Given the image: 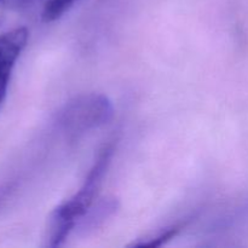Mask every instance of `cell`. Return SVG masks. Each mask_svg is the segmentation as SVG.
<instances>
[{
  "mask_svg": "<svg viewBox=\"0 0 248 248\" xmlns=\"http://www.w3.org/2000/svg\"><path fill=\"white\" fill-rule=\"evenodd\" d=\"M113 155L114 144L110 143L101 150L78 193L53 211L50 222L48 246H62L68 235L75 228L78 220L81 219L87 211L92 207V203L96 200L97 193L101 188Z\"/></svg>",
  "mask_w": 248,
  "mask_h": 248,
  "instance_id": "obj_1",
  "label": "cell"
},
{
  "mask_svg": "<svg viewBox=\"0 0 248 248\" xmlns=\"http://www.w3.org/2000/svg\"><path fill=\"white\" fill-rule=\"evenodd\" d=\"M114 115L109 98L101 93H85L68 101L56 115V127L69 138L106 125Z\"/></svg>",
  "mask_w": 248,
  "mask_h": 248,
  "instance_id": "obj_2",
  "label": "cell"
},
{
  "mask_svg": "<svg viewBox=\"0 0 248 248\" xmlns=\"http://www.w3.org/2000/svg\"><path fill=\"white\" fill-rule=\"evenodd\" d=\"M27 28H16L0 35V104L6 96L12 69L28 41Z\"/></svg>",
  "mask_w": 248,
  "mask_h": 248,
  "instance_id": "obj_3",
  "label": "cell"
},
{
  "mask_svg": "<svg viewBox=\"0 0 248 248\" xmlns=\"http://www.w3.org/2000/svg\"><path fill=\"white\" fill-rule=\"evenodd\" d=\"M115 210V200H113V199H111V200H109V199L103 200L96 208H94V210H92L90 213L86 212V215L84 216V217H86V219L82 222V229L86 230V228H92V229H94L97 225L101 224V223L103 222L107 217H109Z\"/></svg>",
  "mask_w": 248,
  "mask_h": 248,
  "instance_id": "obj_4",
  "label": "cell"
},
{
  "mask_svg": "<svg viewBox=\"0 0 248 248\" xmlns=\"http://www.w3.org/2000/svg\"><path fill=\"white\" fill-rule=\"evenodd\" d=\"M77 0H47L43 7V21L52 22L60 18L65 11L74 5Z\"/></svg>",
  "mask_w": 248,
  "mask_h": 248,
  "instance_id": "obj_5",
  "label": "cell"
},
{
  "mask_svg": "<svg viewBox=\"0 0 248 248\" xmlns=\"http://www.w3.org/2000/svg\"><path fill=\"white\" fill-rule=\"evenodd\" d=\"M184 227V224H179V225H174V227L169 228V229L164 230L162 232L157 234L156 236L150 237L148 239L147 241H142V242H137V244H133V246L136 247H160L162 246L164 244H166L167 241H170L171 239H173L179 232H181L182 228Z\"/></svg>",
  "mask_w": 248,
  "mask_h": 248,
  "instance_id": "obj_6",
  "label": "cell"
},
{
  "mask_svg": "<svg viewBox=\"0 0 248 248\" xmlns=\"http://www.w3.org/2000/svg\"><path fill=\"white\" fill-rule=\"evenodd\" d=\"M46 1L47 0H0V5L10 7V9L22 10L29 9V7L34 6V5L39 4V2H44V5H45Z\"/></svg>",
  "mask_w": 248,
  "mask_h": 248,
  "instance_id": "obj_7",
  "label": "cell"
},
{
  "mask_svg": "<svg viewBox=\"0 0 248 248\" xmlns=\"http://www.w3.org/2000/svg\"><path fill=\"white\" fill-rule=\"evenodd\" d=\"M10 191H11V186H0V207H1L2 202L6 200V198L9 196Z\"/></svg>",
  "mask_w": 248,
  "mask_h": 248,
  "instance_id": "obj_8",
  "label": "cell"
}]
</instances>
